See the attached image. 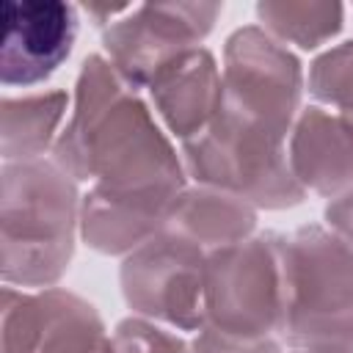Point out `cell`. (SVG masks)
I'll list each match as a JSON object with an SVG mask.
<instances>
[{
  "label": "cell",
  "instance_id": "cell-8",
  "mask_svg": "<svg viewBox=\"0 0 353 353\" xmlns=\"http://www.w3.org/2000/svg\"><path fill=\"white\" fill-rule=\"evenodd\" d=\"M221 14V3L201 0L135 3L102 30L105 58L130 88H149L168 63L201 47Z\"/></svg>",
  "mask_w": 353,
  "mask_h": 353
},
{
  "label": "cell",
  "instance_id": "cell-18",
  "mask_svg": "<svg viewBox=\"0 0 353 353\" xmlns=\"http://www.w3.org/2000/svg\"><path fill=\"white\" fill-rule=\"evenodd\" d=\"M110 353H190V345L146 317H124L110 334Z\"/></svg>",
  "mask_w": 353,
  "mask_h": 353
},
{
  "label": "cell",
  "instance_id": "cell-13",
  "mask_svg": "<svg viewBox=\"0 0 353 353\" xmlns=\"http://www.w3.org/2000/svg\"><path fill=\"white\" fill-rule=\"evenodd\" d=\"M171 204L91 185L80 201V237L105 256H127L165 229Z\"/></svg>",
  "mask_w": 353,
  "mask_h": 353
},
{
  "label": "cell",
  "instance_id": "cell-12",
  "mask_svg": "<svg viewBox=\"0 0 353 353\" xmlns=\"http://www.w3.org/2000/svg\"><path fill=\"white\" fill-rule=\"evenodd\" d=\"M163 127L190 141L218 113L223 99V77L215 55L207 47H196L168 63L146 88Z\"/></svg>",
  "mask_w": 353,
  "mask_h": 353
},
{
  "label": "cell",
  "instance_id": "cell-14",
  "mask_svg": "<svg viewBox=\"0 0 353 353\" xmlns=\"http://www.w3.org/2000/svg\"><path fill=\"white\" fill-rule=\"evenodd\" d=\"M165 229L193 240L210 254L215 248H226L254 237L256 207L229 190L193 185L174 199Z\"/></svg>",
  "mask_w": 353,
  "mask_h": 353
},
{
  "label": "cell",
  "instance_id": "cell-10",
  "mask_svg": "<svg viewBox=\"0 0 353 353\" xmlns=\"http://www.w3.org/2000/svg\"><path fill=\"white\" fill-rule=\"evenodd\" d=\"M0 28V83L28 88L52 77L72 55L77 11L61 0H6Z\"/></svg>",
  "mask_w": 353,
  "mask_h": 353
},
{
  "label": "cell",
  "instance_id": "cell-6",
  "mask_svg": "<svg viewBox=\"0 0 353 353\" xmlns=\"http://www.w3.org/2000/svg\"><path fill=\"white\" fill-rule=\"evenodd\" d=\"M223 105L290 138L306 88L298 55L259 25H243L223 44Z\"/></svg>",
  "mask_w": 353,
  "mask_h": 353
},
{
  "label": "cell",
  "instance_id": "cell-5",
  "mask_svg": "<svg viewBox=\"0 0 353 353\" xmlns=\"http://www.w3.org/2000/svg\"><path fill=\"white\" fill-rule=\"evenodd\" d=\"M204 325L243 339L279 334L281 234H254L243 243L207 254Z\"/></svg>",
  "mask_w": 353,
  "mask_h": 353
},
{
  "label": "cell",
  "instance_id": "cell-16",
  "mask_svg": "<svg viewBox=\"0 0 353 353\" xmlns=\"http://www.w3.org/2000/svg\"><path fill=\"white\" fill-rule=\"evenodd\" d=\"M256 19L259 28H265L281 44L317 50L342 30L345 6L317 0H265L256 3Z\"/></svg>",
  "mask_w": 353,
  "mask_h": 353
},
{
  "label": "cell",
  "instance_id": "cell-20",
  "mask_svg": "<svg viewBox=\"0 0 353 353\" xmlns=\"http://www.w3.org/2000/svg\"><path fill=\"white\" fill-rule=\"evenodd\" d=\"M325 229H331L350 251H353V190L331 199L323 210Z\"/></svg>",
  "mask_w": 353,
  "mask_h": 353
},
{
  "label": "cell",
  "instance_id": "cell-15",
  "mask_svg": "<svg viewBox=\"0 0 353 353\" xmlns=\"http://www.w3.org/2000/svg\"><path fill=\"white\" fill-rule=\"evenodd\" d=\"M66 91H41L28 97H6L0 105V152L3 163L41 160V154L55 146L58 127L66 116Z\"/></svg>",
  "mask_w": 353,
  "mask_h": 353
},
{
  "label": "cell",
  "instance_id": "cell-7",
  "mask_svg": "<svg viewBox=\"0 0 353 353\" xmlns=\"http://www.w3.org/2000/svg\"><path fill=\"white\" fill-rule=\"evenodd\" d=\"M204 265L207 251L193 240L163 229L119 268L124 303L132 314L179 331L204 328Z\"/></svg>",
  "mask_w": 353,
  "mask_h": 353
},
{
  "label": "cell",
  "instance_id": "cell-21",
  "mask_svg": "<svg viewBox=\"0 0 353 353\" xmlns=\"http://www.w3.org/2000/svg\"><path fill=\"white\" fill-rule=\"evenodd\" d=\"M292 353H309V350H292Z\"/></svg>",
  "mask_w": 353,
  "mask_h": 353
},
{
  "label": "cell",
  "instance_id": "cell-19",
  "mask_svg": "<svg viewBox=\"0 0 353 353\" xmlns=\"http://www.w3.org/2000/svg\"><path fill=\"white\" fill-rule=\"evenodd\" d=\"M190 353H281V342L273 336L265 339H243L232 334H221L215 328H201L193 342Z\"/></svg>",
  "mask_w": 353,
  "mask_h": 353
},
{
  "label": "cell",
  "instance_id": "cell-2",
  "mask_svg": "<svg viewBox=\"0 0 353 353\" xmlns=\"http://www.w3.org/2000/svg\"><path fill=\"white\" fill-rule=\"evenodd\" d=\"M0 276L6 287L47 290L61 281L80 232L77 182L55 160L0 168Z\"/></svg>",
  "mask_w": 353,
  "mask_h": 353
},
{
  "label": "cell",
  "instance_id": "cell-9",
  "mask_svg": "<svg viewBox=\"0 0 353 353\" xmlns=\"http://www.w3.org/2000/svg\"><path fill=\"white\" fill-rule=\"evenodd\" d=\"M3 353H110L94 303L63 287H3Z\"/></svg>",
  "mask_w": 353,
  "mask_h": 353
},
{
  "label": "cell",
  "instance_id": "cell-4",
  "mask_svg": "<svg viewBox=\"0 0 353 353\" xmlns=\"http://www.w3.org/2000/svg\"><path fill=\"white\" fill-rule=\"evenodd\" d=\"M179 154L196 185L229 190L259 210H290L306 199L290 168L287 138L248 121L223 102L199 135L182 141Z\"/></svg>",
  "mask_w": 353,
  "mask_h": 353
},
{
  "label": "cell",
  "instance_id": "cell-1",
  "mask_svg": "<svg viewBox=\"0 0 353 353\" xmlns=\"http://www.w3.org/2000/svg\"><path fill=\"white\" fill-rule=\"evenodd\" d=\"M52 160L74 182L91 179L121 196L174 204L188 188L182 154L141 94L99 52L80 66L72 116L52 146Z\"/></svg>",
  "mask_w": 353,
  "mask_h": 353
},
{
  "label": "cell",
  "instance_id": "cell-11",
  "mask_svg": "<svg viewBox=\"0 0 353 353\" xmlns=\"http://www.w3.org/2000/svg\"><path fill=\"white\" fill-rule=\"evenodd\" d=\"M290 168L303 190L336 199L353 190V124L309 105L301 108L287 138Z\"/></svg>",
  "mask_w": 353,
  "mask_h": 353
},
{
  "label": "cell",
  "instance_id": "cell-17",
  "mask_svg": "<svg viewBox=\"0 0 353 353\" xmlns=\"http://www.w3.org/2000/svg\"><path fill=\"white\" fill-rule=\"evenodd\" d=\"M306 91L317 105H328L353 124V39L328 47L309 63Z\"/></svg>",
  "mask_w": 353,
  "mask_h": 353
},
{
  "label": "cell",
  "instance_id": "cell-3",
  "mask_svg": "<svg viewBox=\"0 0 353 353\" xmlns=\"http://www.w3.org/2000/svg\"><path fill=\"white\" fill-rule=\"evenodd\" d=\"M281 342L353 353V251L325 226L281 234Z\"/></svg>",
  "mask_w": 353,
  "mask_h": 353
}]
</instances>
